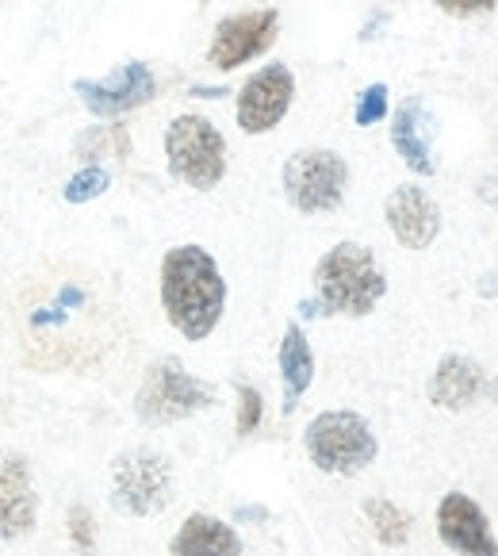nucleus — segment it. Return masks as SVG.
<instances>
[{
	"instance_id": "nucleus-24",
	"label": "nucleus",
	"mask_w": 498,
	"mask_h": 556,
	"mask_svg": "<svg viewBox=\"0 0 498 556\" xmlns=\"http://www.w3.org/2000/svg\"><path fill=\"white\" fill-rule=\"evenodd\" d=\"M442 12H449V16H483V12H490L498 4V0H433Z\"/></svg>"
},
{
	"instance_id": "nucleus-26",
	"label": "nucleus",
	"mask_w": 498,
	"mask_h": 556,
	"mask_svg": "<svg viewBox=\"0 0 498 556\" xmlns=\"http://www.w3.org/2000/svg\"><path fill=\"white\" fill-rule=\"evenodd\" d=\"M495 403H498V380H495Z\"/></svg>"
},
{
	"instance_id": "nucleus-1",
	"label": "nucleus",
	"mask_w": 498,
	"mask_h": 556,
	"mask_svg": "<svg viewBox=\"0 0 498 556\" xmlns=\"http://www.w3.org/2000/svg\"><path fill=\"white\" fill-rule=\"evenodd\" d=\"M162 307L169 327L189 342H204L227 312V280L204 245H173L162 257Z\"/></svg>"
},
{
	"instance_id": "nucleus-12",
	"label": "nucleus",
	"mask_w": 498,
	"mask_h": 556,
	"mask_svg": "<svg viewBox=\"0 0 498 556\" xmlns=\"http://www.w3.org/2000/svg\"><path fill=\"white\" fill-rule=\"evenodd\" d=\"M384 219L403 250H430L442 235V207L418 185H395L384 200Z\"/></svg>"
},
{
	"instance_id": "nucleus-6",
	"label": "nucleus",
	"mask_w": 498,
	"mask_h": 556,
	"mask_svg": "<svg viewBox=\"0 0 498 556\" xmlns=\"http://www.w3.org/2000/svg\"><path fill=\"white\" fill-rule=\"evenodd\" d=\"M284 197L295 212L303 215H327L337 212L349 189V162H345L337 150H295L284 162Z\"/></svg>"
},
{
	"instance_id": "nucleus-22",
	"label": "nucleus",
	"mask_w": 498,
	"mask_h": 556,
	"mask_svg": "<svg viewBox=\"0 0 498 556\" xmlns=\"http://www.w3.org/2000/svg\"><path fill=\"white\" fill-rule=\"evenodd\" d=\"M66 526H69V541L77 545V553L97 556V518H92V510L89 507H69Z\"/></svg>"
},
{
	"instance_id": "nucleus-25",
	"label": "nucleus",
	"mask_w": 498,
	"mask_h": 556,
	"mask_svg": "<svg viewBox=\"0 0 498 556\" xmlns=\"http://www.w3.org/2000/svg\"><path fill=\"white\" fill-rule=\"evenodd\" d=\"M192 97H204V100H219V97H230L227 89H204V85H196V89H189Z\"/></svg>"
},
{
	"instance_id": "nucleus-14",
	"label": "nucleus",
	"mask_w": 498,
	"mask_h": 556,
	"mask_svg": "<svg viewBox=\"0 0 498 556\" xmlns=\"http://www.w3.org/2000/svg\"><path fill=\"white\" fill-rule=\"evenodd\" d=\"M392 147L410 173H418V177H433L437 173V157H433V115L422 97H407L395 108Z\"/></svg>"
},
{
	"instance_id": "nucleus-16",
	"label": "nucleus",
	"mask_w": 498,
	"mask_h": 556,
	"mask_svg": "<svg viewBox=\"0 0 498 556\" xmlns=\"http://www.w3.org/2000/svg\"><path fill=\"white\" fill-rule=\"evenodd\" d=\"M169 556H242V538L215 515H189L169 541Z\"/></svg>"
},
{
	"instance_id": "nucleus-20",
	"label": "nucleus",
	"mask_w": 498,
	"mask_h": 556,
	"mask_svg": "<svg viewBox=\"0 0 498 556\" xmlns=\"http://www.w3.org/2000/svg\"><path fill=\"white\" fill-rule=\"evenodd\" d=\"M104 150L115 157H127V150H131L127 131L123 127H92L81 139V157H104Z\"/></svg>"
},
{
	"instance_id": "nucleus-5",
	"label": "nucleus",
	"mask_w": 498,
	"mask_h": 556,
	"mask_svg": "<svg viewBox=\"0 0 498 556\" xmlns=\"http://www.w3.org/2000/svg\"><path fill=\"white\" fill-rule=\"evenodd\" d=\"M215 407V388L207 380L192 377L177 357H157L142 377L135 395V415L146 426H173L200 410Z\"/></svg>"
},
{
	"instance_id": "nucleus-13",
	"label": "nucleus",
	"mask_w": 498,
	"mask_h": 556,
	"mask_svg": "<svg viewBox=\"0 0 498 556\" xmlns=\"http://www.w3.org/2000/svg\"><path fill=\"white\" fill-rule=\"evenodd\" d=\"M39 522L31 468L20 453L0 450V541H20Z\"/></svg>"
},
{
	"instance_id": "nucleus-2",
	"label": "nucleus",
	"mask_w": 498,
	"mask_h": 556,
	"mask_svg": "<svg viewBox=\"0 0 498 556\" xmlns=\"http://www.w3.org/2000/svg\"><path fill=\"white\" fill-rule=\"evenodd\" d=\"M387 295V277L376 254L360 242H337L315 265V307L319 315L365 319Z\"/></svg>"
},
{
	"instance_id": "nucleus-9",
	"label": "nucleus",
	"mask_w": 498,
	"mask_h": 556,
	"mask_svg": "<svg viewBox=\"0 0 498 556\" xmlns=\"http://www.w3.org/2000/svg\"><path fill=\"white\" fill-rule=\"evenodd\" d=\"M295 100V77L284 62L261 66L250 81L238 89V127L245 135H269L272 127H280V119L288 115Z\"/></svg>"
},
{
	"instance_id": "nucleus-7",
	"label": "nucleus",
	"mask_w": 498,
	"mask_h": 556,
	"mask_svg": "<svg viewBox=\"0 0 498 556\" xmlns=\"http://www.w3.org/2000/svg\"><path fill=\"white\" fill-rule=\"evenodd\" d=\"M112 503L131 518L162 515L173 503V465L157 450H127L112 460Z\"/></svg>"
},
{
	"instance_id": "nucleus-18",
	"label": "nucleus",
	"mask_w": 498,
	"mask_h": 556,
	"mask_svg": "<svg viewBox=\"0 0 498 556\" xmlns=\"http://www.w3.org/2000/svg\"><path fill=\"white\" fill-rule=\"evenodd\" d=\"M365 518L372 522V530H376V538L384 541L387 548H399L410 541V515L399 507V503L392 500H365Z\"/></svg>"
},
{
	"instance_id": "nucleus-3",
	"label": "nucleus",
	"mask_w": 498,
	"mask_h": 556,
	"mask_svg": "<svg viewBox=\"0 0 498 556\" xmlns=\"http://www.w3.org/2000/svg\"><path fill=\"white\" fill-rule=\"evenodd\" d=\"M303 450L319 472L357 476L376 460L380 442L357 410H322L303 430Z\"/></svg>"
},
{
	"instance_id": "nucleus-15",
	"label": "nucleus",
	"mask_w": 498,
	"mask_h": 556,
	"mask_svg": "<svg viewBox=\"0 0 498 556\" xmlns=\"http://www.w3.org/2000/svg\"><path fill=\"white\" fill-rule=\"evenodd\" d=\"M487 392V372L475 357L464 353H449L437 361L430 377V403L442 410H468L483 400Z\"/></svg>"
},
{
	"instance_id": "nucleus-10",
	"label": "nucleus",
	"mask_w": 498,
	"mask_h": 556,
	"mask_svg": "<svg viewBox=\"0 0 498 556\" xmlns=\"http://www.w3.org/2000/svg\"><path fill=\"white\" fill-rule=\"evenodd\" d=\"M74 92L81 97V104L89 108L92 115L115 119V115H127V112H135V108L150 104V100L157 97V81L146 62H123L119 70H112V74L100 77V81H89V77L74 81Z\"/></svg>"
},
{
	"instance_id": "nucleus-21",
	"label": "nucleus",
	"mask_w": 498,
	"mask_h": 556,
	"mask_svg": "<svg viewBox=\"0 0 498 556\" xmlns=\"http://www.w3.org/2000/svg\"><path fill=\"white\" fill-rule=\"evenodd\" d=\"M387 85L384 81H376V85H368L365 92L357 97V108H353V123L357 127H372V123H380L387 115Z\"/></svg>"
},
{
	"instance_id": "nucleus-17",
	"label": "nucleus",
	"mask_w": 498,
	"mask_h": 556,
	"mask_svg": "<svg viewBox=\"0 0 498 556\" xmlns=\"http://www.w3.org/2000/svg\"><path fill=\"white\" fill-rule=\"evenodd\" d=\"M280 380H284V415H292L315 380V353L299 323H288L284 342H280Z\"/></svg>"
},
{
	"instance_id": "nucleus-23",
	"label": "nucleus",
	"mask_w": 498,
	"mask_h": 556,
	"mask_svg": "<svg viewBox=\"0 0 498 556\" xmlns=\"http://www.w3.org/2000/svg\"><path fill=\"white\" fill-rule=\"evenodd\" d=\"M261 415H265V400L257 388L250 384H238V434H254L257 426H261Z\"/></svg>"
},
{
	"instance_id": "nucleus-8",
	"label": "nucleus",
	"mask_w": 498,
	"mask_h": 556,
	"mask_svg": "<svg viewBox=\"0 0 498 556\" xmlns=\"http://www.w3.org/2000/svg\"><path fill=\"white\" fill-rule=\"evenodd\" d=\"M277 31H280V12L277 9L234 12V16H227V20L215 24L212 47H207V66L230 74V70L261 58L265 50L277 42Z\"/></svg>"
},
{
	"instance_id": "nucleus-11",
	"label": "nucleus",
	"mask_w": 498,
	"mask_h": 556,
	"mask_svg": "<svg viewBox=\"0 0 498 556\" xmlns=\"http://www.w3.org/2000/svg\"><path fill=\"white\" fill-rule=\"evenodd\" d=\"M437 538L457 556H498V538L490 530V518L464 491H449L437 503Z\"/></svg>"
},
{
	"instance_id": "nucleus-4",
	"label": "nucleus",
	"mask_w": 498,
	"mask_h": 556,
	"mask_svg": "<svg viewBox=\"0 0 498 556\" xmlns=\"http://www.w3.org/2000/svg\"><path fill=\"white\" fill-rule=\"evenodd\" d=\"M165 165L196 192H212L227 177V139L207 115H177L165 131Z\"/></svg>"
},
{
	"instance_id": "nucleus-19",
	"label": "nucleus",
	"mask_w": 498,
	"mask_h": 556,
	"mask_svg": "<svg viewBox=\"0 0 498 556\" xmlns=\"http://www.w3.org/2000/svg\"><path fill=\"white\" fill-rule=\"evenodd\" d=\"M107 189H112V173L100 169V165H85V169H77L74 177L66 180L62 197H66L69 204H89V200L104 197Z\"/></svg>"
}]
</instances>
